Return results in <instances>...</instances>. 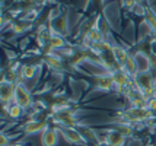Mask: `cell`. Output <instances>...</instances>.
Wrapping results in <instances>:
<instances>
[{
  "label": "cell",
  "mask_w": 156,
  "mask_h": 146,
  "mask_svg": "<svg viewBox=\"0 0 156 146\" xmlns=\"http://www.w3.org/2000/svg\"><path fill=\"white\" fill-rule=\"evenodd\" d=\"M152 118V111L149 108H137V107H130L129 110L122 111L120 114V120L121 123H127V124H131V123H140V121H144V120H149Z\"/></svg>",
  "instance_id": "6da1fadb"
},
{
  "label": "cell",
  "mask_w": 156,
  "mask_h": 146,
  "mask_svg": "<svg viewBox=\"0 0 156 146\" xmlns=\"http://www.w3.org/2000/svg\"><path fill=\"white\" fill-rule=\"evenodd\" d=\"M13 101L18 105H20L23 110H28L29 107H32V97H31L29 91L27 89V86L22 84V82H18V84H16V91H15Z\"/></svg>",
  "instance_id": "7a4b0ae2"
},
{
  "label": "cell",
  "mask_w": 156,
  "mask_h": 146,
  "mask_svg": "<svg viewBox=\"0 0 156 146\" xmlns=\"http://www.w3.org/2000/svg\"><path fill=\"white\" fill-rule=\"evenodd\" d=\"M48 28L51 31V34H57L64 37L67 34V12H63L58 18L50 21V27Z\"/></svg>",
  "instance_id": "3957f363"
},
{
  "label": "cell",
  "mask_w": 156,
  "mask_h": 146,
  "mask_svg": "<svg viewBox=\"0 0 156 146\" xmlns=\"http://www.w3.org/2000/svg\"><path fill=\"white\" fill-rule=\"evenodd\" d=\"M60 132L64 136V139L73 145H85L86 143L80 132L77 130V127H61L60 126Z\"/></svg>",
  "instance_id": "277c9868"
},
{
  "label": "cell",
  "mask_w": 156,
  "mask_h": 146,
  "mask_svg": "<svg viewBox=\"0 0 156 146\" xmlns=\"http://www.w3.org/2000/svg\"><path fill=\"white\" fill-rule=\"evenodd\" d=\"M94 79H95L96 89L105 91V92L114 91L115 84H114V77L111 75V72H109V73H104V75H98V76H95Z\"/></svg>",
  "instance_id": "5b68a950"
},
{
  "label": "cell",
  "mask_w": 156,
  "mask_h": 146,
  "mask_svg": "<svg viewBox=\"0 0 156 146\" xmlns=\"http://www.w3.org/2000/svg\"><path fill=\"white\" fill-rule=\"evenodd\" d=\"M15 91H16V84L3 80L2 79V91H0V98L3 105H7L12 99H15Z\"/></svg>",
  "instance_id": "8992f818"
},
{
  "label": "cell",
  "mask_w": 156,
  "mask_h": 146,
  "mask_svg": "<svg viewBox=\"0 0 156 146\" xmlns=\"http://www.w3.org/2000/svg\"><path fill=\"white\" fill-rule=\"evenodd\" d=\"M77 130L80 132V134L83 136V139H85V142H89V143H94L95 146L101 145V140H99V137H98V134H96L95 130H92L90 127H88V126H77Z\"/></svg>",
  "instance_id": "52a82bcc"
},
{
  "label": "cell",
  "mask_w": 156,
  "mask_h": 146,
  "mask_svg": "<svg viewBox=\"0 0 156 146\" xmlns=\"http://www.w3.org/2000/svg\"><path fill=\"white\" fill-rule=\"evenodd\" d=\"M57 140H58V133H57L55 129L47 127V129L42 132V136H41V143H42V146H55L57 145Z\"/></svg>",
  "instance_id": "ba28073f"
},
{
  "label": "cell",
  "mask_w": 156,
  "mask_h": 146,
  "mask_svg": "<svg viewBox=\"0 0 156 146\" xmlns=\"http://www.w3.org/2000/svg\"><path fill=\"white\" fill-rule=\"evenodd\" d=\"M134 57V62H136L137 70L139 73H146V72H150V62H149V54L146 53H137Z\"/></svg>",
  "instance_id": "9c48e42d"
},
{
  "label": "cell",
  "mask_w": 156,
  "mask_h": 146,
  "mask_svg": "<svg viewBox=\"0 0 156 146\" xmlns=\"http://www.w3.org/2000/svg\"><path fill=\"white\" fill-rule=\"evenodd\" d=\"M47 129V124L45 121H41V120H31L23 124V132L27 134H34V133L38 132H44Z\"/></svg>",
  "instance_id": "30bf717a"
},
{
  "label": "cell",
  "mask_w": 156,
  "mask_h": 146,
  "mask_svg": "<svg viewBox=\"0 0 156 146\" xmlns=\"http://www.w3.org/2000/svg\"><path fill=\"white\" fill-rule=\"evenodd\" d=\"M112 53H114V57H115V60L120 67H122V66L127 63V60L131 57L129 53H127V50L124 48V47H121V45H118V44H114V45H112Z\"/></svg>",
  "instance_id": "8fae6325"
},
{
  "label": "cell",
  "mask_w": 156,
  "mask_h": 146,
  "mask_svg": "<svg viewBox=\"0 0 156 146\" xmlns=\"http://www.w3.org/2000/svg\"><path fill=\"white\" fill-rule=\"evenodd\" d=\"M44 62H45V64H47L50 69L61 70L63 67H64V64H63V62H61V59L58 56H54L53 53H51V54H45Z\"/></svg>",
  "instance_id": "7c38bea8"
},
{
  "label": "cell",
  "mask_w": 156,
  "mask_h": 146,
  "mask_svg": "<svg viewBox=\"0 0 156 146\" xmlns=\"http://www.w3.org/2000/svg\"><path fill=\"white\" fill-rule=\"evenodd\" d=\"M3 110L7 112V116L10 118H19L20 116H23V108L20 107V105H18L16 102H13V104H9V105H3Z\"/></svg>",
  "instance_id": "4fadbf2b"
},
{
  "label": "cell",
  "mask_w": 156,
  "mask_h": 146,
  "mask_svg": "<svg viewBox=\"0 0 156 146\" xmlns=\"http://www.w3.org/2000/svg\"><path fill=\"white\" fill-rule=\"evenodd\" d=\"M48 47L53 50V51H58V50L64 48L66 47V41H64V37L57 34H53L51 38H50V42H48Z\"/></svg>",
  "instance_id": "5bb4252c"
},
{
  "label": "cell",
  "mask_w": 156,
  "mask_h": 146,
  "mask_svg": "<svg viewBox=\"0 0 156 146\" xmlns=\"http://www.w3.org/2000/svg\"><path fill=\"white\" fill-rule=\"evenodd\" d=\"M144 23L150 28V31H153L156 35V13L150 9L146 7V15H144Z\"/></svg>",
  "instance_id": "9a60e30c"
},
{
  "label": "cell",
  "mask_w": 156,
  "mask_h": 146,
  "mask_svg": "<svg viewBox=\"0 0 156 146\" xmlns=\"http://www.w3.org/2000/svg\"><path fill=\"white\" fill-rule=\"evenodd\" d=\"M112 130H117L118 133H121L124 137H131L133 136V126L131 124H127V123H118L112 127Z\"/></svg>",
  "instance_id": "2e32d148"
},
{
  "label": "cell",
  "mask_w": 156,
  "mask_h": 146,
  "mask_svg": "<svg viewBox=\"0 0 156 146\" xmlns=\"http://www.w3.org/2000/svg\"><path fill=\"white\" fill-rule=\"evenodd\" d=\"M37 66L35 64H25V66H22V69H20L19 75L20 77H23V79H32V77L37 75Z\"/></svg>",
  "instance_id": "e0dca14e"
},
{
  "label": "cell",
  "mask_w": 156,
  "mask_h": 146,
  "mask_svg": "<svg viewBox=\"0 0 156 146\" xmlns=\"http://www.w3.org/2000/svg\"><path fill=\"white\" fill-rule=\"evenodd\" d=\"M37 16H38V9H32V10H29L25 16H22L20 18V21H23V22H29V23H32V22L37 19Z\"/></svg>",
  "instance_id": "ac0fdd59"
},
{
  "label": "cell",
  "mask_w": 156,
  "mask_h": 146,
  "mask_svg": "<svg viewBox=\"0 0 156 146\" xmlns=\"http://www.w3.org/2000/svg\"><path fill=\"white\" fill-rule=\"evenodd\" d=\"M137 5V0H122V7L124 9H129V10H133Z\"/></svg>",
  "instance_id": "d6986e66"
},
{
  "label": "cell",
  "mask_w": 156,
  "mask_h": 146,
  "mask_svg": "<svg viewBox=\"0 0 156 146\" xmlns=\"http://www.w3.org/2000/svg\"><path fill=\"white\" fill-rule=\"evenodd\" d=\"M147 108H149L152 112L156 111V95H153V97H150L149 99H147Z\"/></svg>",
  "instance_id": "ffe728a7"
},
{
  "label": "cell",
  "mask_w": 156,
  "mask_h": 146,
  "mask_svg": "<svg viewBox=\"0 0 156 146\" xmlns=\"http://www.w3.org/2000/svg\"><path fill=\"white\" fill-rule=\"evenodd\" d=\"M10 137H7L5 134H2V139H0V146H10Z\"/></svg>",
  "instance_id": "44dd1931"
},
{
  "label": "cell",
  "mask_w": 156,
  "mask_h": 146,
  "mask_svg": "<svg viewBox=\"0 0 156 146\" xmlns=\"http://www.w3.org/2000/svg\"><path fill=\"white\" fill-rule=\"evenodd\" d=\"M150 53L156 54V40H153V41L150 42Z\"/></svg>",
  "instance_id": "7402d4cb"
},
{
  "label": "cell",
  "mask_w": 156,
  "mask_h": 146,
  "mask_svg": "<svg viewBox=\"0 0 156 146\" xmlns=\"http://www.w3.org/2000/svg\"><path fill=\"white\" fill-rule=\"evenodd\" d=\"M12 146H25V145H22V143H15V145H12Z\"/></svg>",
  "instance_id": "603a6c76"
}]
</instances>
